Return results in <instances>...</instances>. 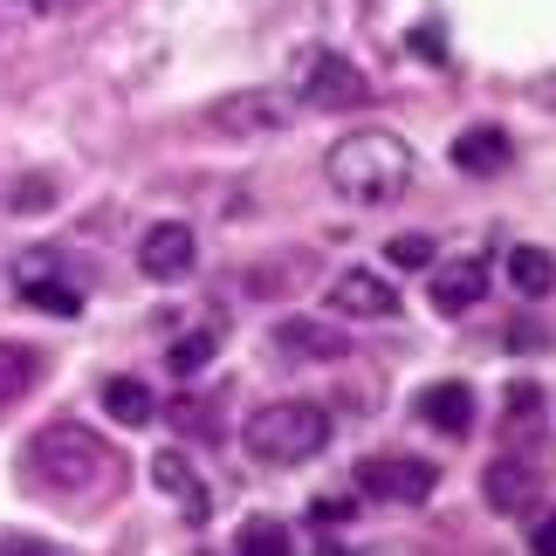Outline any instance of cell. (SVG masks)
Masks as SVG:
<instances>
[{"mask_svg":"<svg viewBox=\"0 0 556 556\" xmlns=\"http://www.w3.org/2000/svg\"><path fill=\"white\" fill-rule=\"evenodd\" d=\"M324 173H330V186L344 192L351 206H392L399 192L413 186V144H405L399 131L365 124V131H344L330 144Z\"/></svg>","mask_w":556,"mask_h":556,"instance_id":"6da1fadb","label":"cell"},{"mask_svg":"<svg viewBox=\"0 0 556 556\" xmlns=\"http://www.w3.org/2000/svg\"><path fill=\"white\" fill-rule=\"evenodd\" d=\"M28 475L41 481V495H90V488H111L117 481V454L103 446L90 426L76 419H55L28 440Z\"/></svg>","mask_w":556,"mask_h":556,"instance_id":"7a4b0ae2","label":"cell"},{"mask_svg":"<svg viewBox=\"0 0 556 556\" xmlns=\"http://www.w3.org/2000/svg\"><path fill=\"white\" fill-rule=\"evenodd\" d=\"M330 446V413L309 399H275L248 419V454L262 467H303Z\"/></svg>","mask_w":556,"mask_h":556,"instance_id":"3957f363","label":"cell"},{"mask_svg":"<svg viewBox=\"0 0 556 556\" xmlns=\"http://www.w3.org/2000/svg\"><path fill=\"white\" fill-rule=\"evenodd\" d=\"M289 97L309 103V111H357L371 90H365V76L351 70V55H337V49H295Z\"/></svg>","mask_w":556,"mask_h":556,"instance_id":"277c9868","label":"cell"},{"mask_svg":"<svg viewBox=\"0 0 556 556\" xmlns=\"http://www.w3.org/2000/svg\"><path fill=\"white\" fill-rule=\"evenodd\" d=\"M357 488L365 495H378V502H426L440 488V475H433V460H419V454H365L357 460Z\"/></svg>","mask_w":556,"mask_h":556,"instance_id":"5b68a950","label":"cell"},{"mask_svg":"<svg viewBox=\"0 0 556 556\" xmlns=\"http://www.w3.org/2000/svg\"><path fill=\"white\" fill-rule=\"evenodd\" d=\"M14 289H21L28 309H49V316H76L83 309V289L62 275L55 254H21V262H14Z\"/></svg>","mask_w":556,"mask_h":556,"instance_id":"8992f818","label":"cell"},{"mask_svg":"<svg viewBox=\"0 0 556 556\" xmlns=\"http://www.w3.org/2000/svg\"><path fill=\"white\" fill-rule=\"evenodd\" d=\"M138 268L152 275V282H186V275L200 268V241H192V227L159 220V227L138 241Z\"/></svg>","mask_w":556,"mask_h":556,"instance_id":"52a82bcc","label":"cell"},{"mask_svg":"<svg viewBox=\"0 0 556 556\" xmlns=\"http://www.w3.org/2000/svg\"><path fill=\"white\" fill-rule=\"evenodd\" d=\"M324 303H330L337 316H399V289L384 282L378 268H344V275L324 289Z\"/></svg>","mask_w":556,"mask_h":556,"instance_id":"ba28073f","label":"cell"},{"mask_svg":"<svg viewBox=\"0 0 556 556\" xmlns=\"http://www.w3.org/2000/svg\"><path fill=\"white\" fill-rule=\"evenodd\" d=\"M536 488H543V475L529 460H516V454H502V460L481 467V502L495 508V516H522V508L536 502Z\"/></svg>","mask_w":556,"mask_h":556,"instance_id":"9c48e42d","label":"cell"},{"mask_svg":"<svg viewBox=\"0 0 556 556\" xmlns=\"http://www.w3.org/2000/svg\"><path fill=\"white\" fill-rule=\"evenodd\" d=\"M426 295H433V309H440V316H467V309H475L481 295H488V262H481V254H460V262H433V289H426Z\"/></svg>","mask_w":556,"mask_h":556,"instance_id":"30bf717a","label":"cell"},{"mask_svg":"<svg viewBox=\"0 0 556 556\" xmlns=\"http://www.w3.org/2000/svg\"><path fill=\"white\" fill-rule=\"evenodd\" d=\"M152 481H159V495L173 502L186 522H206V516H213L206 481L192 475V460H186V454H173V446H159V454H152Z\"/></svg>","mask_w":556,"mask_h":556,"instance_id":"8fae6325","label":"cell"},{"mask_svg":"<svg viewBox=\"0 0 556 556\" xmlns=\"http://www.w3.org/2000/svg\"><path fill=\"white\" fill-rule=\"evenodd\" d=\"M282 124H289V103L262 97V90H241V97L213 103V131H233V138H262V131H282Z\"/></svg>","mask_w":556,"mask_h":556,"instance_id":"7c38bea8","label":"cell"},{"mask_svg":"<svg viewBox=\"0 0 556 556\" xmlns=\"http://www.w3.org/2000/svg\"><path fill=\"white\" fill-rule=\"evenodd\" d=\"M446 159H454L467 179H495V173H508V165H516V144H508V131H495V124H467Z\"/></svg>","mask_w":556,"mask_h":556,"instance_id":"4fadbf2b","label":"cell"},{"mask_svg":"<svg viewBox=\"0 0 556 556\" xmlns=\"http://www.w3.org/2000/svg\"><path fill=\"white\" fill-rule=\"evenodd\" d=\"M475 413H481V399H475V384H460V378H440L433 392L419 399V419L433 426V433H475Z\"/></svg>","mask_w":556,"mask_h":556,"instance_id":"5bb4252c","label":"cell"},{"mask_svg":"<svg viewBox=\"0 0 556 556\" xmlns=\"http://www.w3.org/2000/svg\"><path fill=\"white\" fill-rule=\"evenodd\" d=\"M103 413H111L117 426H152L159 419V399L144 378H103Z\"/></svg>","mask_w":556,"mask_h":556,"instance_id":"9a60e30c","label":"cell"},{"mask_svg":"<svg viewBox=\"0 0 556 556\" xmlns=\"http://www.w3.org/2000/svg\"><path fill=\"white\" fill-rule=\"evenodd\" d=\"M220 344H227V324H220V316H206V324L192 330V337H179V344H173V371H179V378L206 371V365H213V351H220Z\"/></svg>","mask_w":556,"mask_h":556,"instance_id":"2e32d148","label":"cell"},{"mask_svg":"<svg viewBox=\"0 0 556 556\" xmlns=\"http://www.w3.org/2000/svg\"><path fill=\"white\" fill-rule=\"evenodd\" d=\"M282 344H289L295 357H344V330L309 324V316H289V324H282Z\"/></svg>","mask_w":556,"mask_h":556,"instance_id":"e0dca14e","label":"cell"},{"mask_svg":"<svg viewBox=\"0 0 556 556\" xmlns=\"http://www.w3.org/2000/svg\"><path fill=\"white\" fill-rule=\"evenodd\" d=\"M508 282H516L522 295H549L556 289V254L549 248H516L508 254Z\"/></svg>","mask_w":556,"mask_h":556,"instance_id":"ac0fdd59","label":"cell"},{"mask_svg":"<svg viewBox=\"0 0 556 556\" xmlns=\"http://www.w3.org/2000/svg\"><path fill=\"white\" fill-rule=\"evenodd\" d=\"M41 371V357L28 344H0V413H8L14 399H28V384Z\"/></svg>","mask_w":556,"mask_h":556,"instance_id":"d6986e66","label":"cell"},{"mask_svg":"<svg viewBox=\"0 0 556 556\" xmlns=\"http://www.w3.org/2000/svg\"><path fill=\"white\" fill-rule=\"evenodd\" d=\"M241 556H295L289 549V529L268 522V516H248L241 522Z\"/></svg>","mask_w":556,"mask_h":556,"instance_id":"ffe728a7","label":"cell"},{"mask_svg":"<svg viewBox=\"0 0 556 556\" xmlns=\"http://www.w3.org/2000/svg\"><path fill=\"white\" fill-rule=\"evenodd\" d=\"M384 262L392 268H433V241H426V233H399V241L384 248Z\"/></svg>","mask_w":556,"mask_h":556,"instance_id":"44dd1931","label":"cell"},{"mask_svg":"<svg viewBox=\"0 0 556 556\" xmlns=\"http://www.w3.org/2000/svg\"><path fill=\"white\" fill-rule=\"evenodd\" d=\"M405 49H413L419 62H433V70H440V62H446V35H440V28H413V35H405Z\"/></svg>","mask_w":556,"mask_h":556,"instance_id":"7402d4cb","label":"cell"},{"mask_svg":"<svg viewBox=\"0 0 556 556\" xmlns=\"http://www.w3.org/2000/svg\"><path fill=\"white\" fill-rule=\"evenodd\" d=\"M0 556H55V549L35 543V536H21V529H0Z\"/></svg>","mask_w":556,"mask_h":556,"instance_id":"603a6c76","label":"cell"},{"mask_svg":"<svg viewBox=\"0 0 556 556\" xmlns=\"http://www.w3.org/2000/svg\"><path fill=\"white\" fill-rule=\"evenodd\" d=\"M309 516H316V522H351V516H357V502L330 495V502H309Z\"/></svg>","mask_w":556,"mask_h":556,"instance_id":"cb8c5ba5","label":"cell"},{"mask_svg":"<svg viewBox=\"0 0 556 556\" xmlns=\"http://www.w3.org/2000/svg\"><path fill=\"white\" fill-rule=\"evenodd\" d=\"M529 556H556V516L536 529V536H529Z\"/></svg>","mask_w":556,"mask_h":556,"instance_id":"d4e9b609","label":"cell"},{"mask_svg":"<svg viewBox=\"0 0 556 556\" xmlns=\"http://www.w3.org/2000/svg\"><path fill=\"white\" fill-rule=\"evenodd\" d=\"M28 8H70V0H28Z\"/></svg>","mask_w":556,"mask_h":556,"instance_id":"484cf974","label":"cell"},{"mask_svg":"<svg viewBox=\"0 0 556 556\" xmlns=\"http://www.w3.org/2000/svg\"><path fill=\"white\" fill-rule=\"evenodd\" d=\"M316 556H351V549H337V543H324V549H316Z\"/></svg>","mask_w":556,"mask_h":556,"instance_id":"4316f807","label":"cell"}]
</instances>
